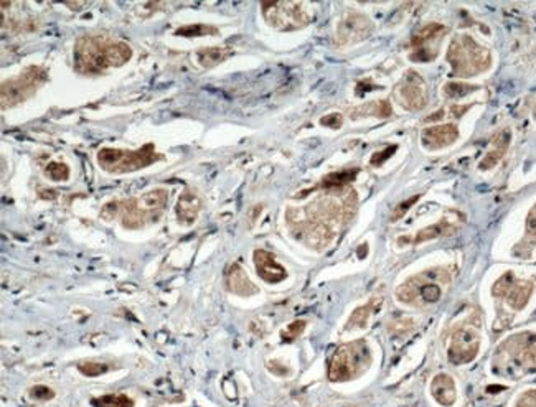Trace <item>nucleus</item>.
<instances>
[{"label":"nucleus","mask_w":536,"mask_h":407,"mask_svg":"<svg viewBox=\"0 0 536 407\" xmlns=\"http://www.w3.org/2000/svg\"><path fill=\"white\" fill-rule=\"evenodd\" d=\"M454 231H456V228L452 226V224L447 221V219H444V221H439L436 224H431V226H428V228L421 229L419 233L414 234V238H401V239H399V244H403V243L421 244V243L431 241V239L446 236V234H451Z\"/></svg>","instance_id":"aec40b11"},{"label":"nucleus","mask_w":536,"mask_h":407,"mask_svg":"<svg viewBox=\"0 0 536 407\" xmlns=\"http://www.w3.org/2000/svg\"><path fill=\"white\" fill-rule=\"evenodd\" d=\"M215 35L218 33V30L215 27H210V25H186V27H182L175 31V35H182V36H199V35Z\"/></svg>","instance_id":"c85d7f7f"},{"label":"nucleus","mask_w":536,"mask_h":407,"mask_svg":"<svg viewBox=\"0 0 536 407\" xmlns=\"http://www.w3.org/2000/svg\"><path fill=\"white\" fill-rule=\"evenodd\" d=\"M372 31V22L360 14H352L342 20L337 31V38L340 45H352L365 40Z\"/></svg>","instance_id":"ddd939ff"},{"label":"nucleus","mask_w":536,"mask_h":407,"mask_svg":"<svg viewBox=\"0 0 536 407\" xmlns=\"http://www.w3.org/2000/svg\"><path fill=\"white\" fill-rule=\"evenodd\" d=\"M535 246H536V203L528 213L527 226H525V236L522 241L518 243V246L515 248V253L525 258V255H528L530 253H532Z\"/></svg>","instance_id":"412c9836"},{"label":"nucleus","mask_w":536,"mask_h":407,"mask_svg":"<svg viewBox=\"0 0 536 407\" xmlns=\"http://www.w3.org/2000/svg\"><path fill=\"white\" fill-rule=\"evenodd\" d=\"M495 373L517 378L536 373V332H523L510 337L498 347L493 359Z\"/></svg>","instance_id":"f03ea898"},{"label":"nucleus","mask_w":536,"mask_h":407,"mask_svg":"<svg viewBox=\"0 0 536 407\" xmlns=\"http://www.w3.org/2000/svg\"><path fill=\"white\" fill-rule=\"evenodd\" d=\"M226 287L233 294L241 297H251L258 294V287L253 284V280L248 278L244 269L238 263L231 264L226 273Z\"/></svg>","instance_id":"f3484780"},{"label":"nucleus","mask_w":536,"mask_h":407,"mask_svg":"<svg viewBox=\"0 0 536 407\" xmlns=\"http://www.w3.org/2000/svg\"><path fill=\"white\" fill-rule=\"evenodd\" d=\"M95 407H134V401L126 394H106L93 399Z\"/></svg>","instance_id":"a878e982"},{"label":"nucleus","mask_w":536,"mask_h":407,"mask_svg":"<svg viewBox=\"0 0 536 407\" xmlns=\"http://www.w3.org/2000/svg\"><path fill=\"white\" fill-rule=\"evenodd\" d=\"M254 265H256V273L263 280L268 284H279L288 278V270L280 265L275 258L268 250L258 249L254 250Z\"/></svg>","instance_id":"4468645a"},{"label":"nucleus","mask_w":536,"mask_h":407,"mask_svg":"<svg viewBox=\"0 0 536 407\" xmlns=\"http://www.w3.org/2000/svg\"><path fill=\"white\" fill-rule=\"evenodd\" d=\"M399 96H401L404 106L411 111H418L428 104V91L426 85L418 73L409 71L399 86Z\"/></svg>","instance_id":"f8f14e48"},{"label":"nucleus","mask_w":536,"mask_h":407,"mask_svg":"<svg viewBox=\"0 0 536 407\" xmlns=\"http://www.w3.org/2000/svg\"><path fill=\"white\" fill-rule=\"evenodd\" d=\"M431 394H433V398L436 399L437 404H441L444 407L454 406L457 399L454 379L446 373L437 374L433 379V383H431Z\"/></svg>","instance_id":"a211bd4d"},{"label":"nucleus","mask_w":536,"mask_h":407,"mask_svg":"<svg viewBox=\"0 0 536 407\" xmlns=\"http://www.w3.org/2000/svg\"><path fill=\"white\" fill-rule=\"evenodd\" d=\"M459 139V129L456 124H444L436 125V127H428L421 134V142L428 150H437L449 147Z\"/></svg>","instance_id":"2eb2a0df"},{"label":"nucleus","mask_w":536,"mask_h":407,"mask_svg":"<svg viewBox=\"0 0 536 407\" xmlns=\"http://www.w3.org/2000/svg\"><path fill=\"white\" fill-rule=\"evenodd\" d=\"M230 55H231V50L220 48V46H211V48L199 50V53H196V58H199V63L201 66L213 68V66L220 65V63L225 61Z\"/></svg>","instance_id":"4be33fe9"},{"label":"nucleus","mask_w":536,"mask_h":407,"mask_svg":"<svg viewBox=\"0 0 536 407\" xmlns=\"http://www.w3.org/2000/svg\"><path fill=\"white\" fill-rule=\"evenodd\" d=\"M510 139H512V134H510L508 129L502 130L500 134H497V137L493 139L492 142V149L488 150L483 157L480 164H478V169L480 170H492L498 162L503 159V155L507 154L508 145H510Z\"/></svg>","instance_id":"6ab92c4d"},{"label":"nucleus","mask_w":536,"mask_h":407,"mask_svg":"<svg viewBox=\"0 0 536 407\" xmlns=\"http://www.w3.org/2000/svg\"><path fill=\"white\" fill-rule=\"evenodd\" d=\"M447 61L451 63L454 75L461 78L480 75L492 66L490 51L478 45L469 35H459L451 41Z\"/></svg>","instance_id":"7ed1b4c3"},{"label":"nucleus","mask_w":536,"mask_h":407,"mask_svg":"<svg viewBox=\"0 0 536 407\" xmlns=\"http://www.w3.org/2000/svg\"><path fill=\"white\" fill-rule=\"evenodd\" d=\"M261 7L270 27L283 31L302 28L314 20V10L307 2H263Z\"/></svg>","instance_id":"0eeeda50"},{"label":"nucleus","mask_w":536,"mask_h":407,"mask_svg":"<svg viewBox=\"0 0 536 407\" xmlns=\"http://www.w3.org/2000/svg\"><path fill=\"white\" fill-rule=\"evenodd\" d=\"M162 155L155 152L154 144H145L137 150L101 149L98 152V164L107 174H131L155 164Z\"/></svg>","instance_id":"423d86ee"},{"label":"nucleus","mask_w":536,"mask_h":407,"mask_svg":"<svg viewBox=\"0 0 536 407\" xmlns=\"http://www.w3.org/2000/svg\"><path fill=\"white\" fill-rule=\"evenodd\" d=\"M30 398L32 399H38V401H48L55 398V391L50 389L48 386H35V388L30 389Z\"/></svg>","instance_id":"473e14b6"},{"label":"nucleus","mask_w":536,"mask_h":407,"mask_svg":"<svg viewBox=\"0 0 536 407\" xmlns=\"http://www.w3.org/2000/svg\"><path fill=\"white\" fill-rule=\"evenodd\" d=\"M477 90H478V86L469 85V83L451 81L444 86V96L449 97V99H459V97H464V96H467V94H471V92L477 91Z\"/></svg>","instance_id":"bb28decb"},{"label":"nucleus","mask_w":536,"mask_h":407,"mask_svg":"<svg viewBox=\"0 0 536 407\" xmlns=\"http://www.w3.org/2000/svg\"><path fill=\"white\" fill-rule=\"evenodd\" d=\"M442 33H446V27L441 23H428L426 27L421 28L418 33H416L413 36V40H411V45L416 46V48H419V46H423L424 43H428L429 40L433 38H437V36H441Z\"/></svg>","instance_id":"393cba45"},{"label":"nucleus","mask_w":536,"mask_h":407,"mask_svg":"<svg viewBox=\"0 0 536 407\" xmlns=\"http://www.w3.org/2000/svg\"><path fill=\"white\" fill-rule=\"evenodd\" d=\"M177 218L182 224L185 226H190L196 221L199 218L200 211H201V198L196 195L195 191L191 190H185L182 193L179 201H177Z\"/></svg>","instance_id":"dca6fc26"},{"label":"nucleus","mask_w":536,"mask_h":407,"mask_svg":"<svg viewBox=\"0 0 536 407\" xmlns=\"http://www.w3.org/2000/svg\"><path fill=\"white\" fill-rule=\"evenodd\" d=\"M48 75L43 68L28 66L27 70L20 73L19 76H14L12 80L2 83V106L10 107L27 101L30 96H33L40 86H43Z\"/></svg>","instance_id":"6e6552de"},{"label":"nucleus","mask_w":536,"mask_h":407,"mask_svg":"<svg viewBox=\"0 0 536 407\" xmlns=\"http://www.w3.org/2000/svg\"><path fill=\"white\" fill-rule=\"evenodd\" d=\"M117 208H119V203H117V201L107 203V205L103 208V211H101V216H103L104 219H106V221H111V219L116 218Z\"/></svg>","instance_id":"e433bc0d"},{"label":"nucleus","mask_w":536,"mask_h":407,"mask_svg":"<svg viewBox=\"0 0 536 407\" xmlns=\"http://www.w3.org/2000/svg\"><path fill=\"white\" fill-rule=\"evenodd\" d=\"M480 349V335L473 327H462L451 338L447 356L454 364H467L475 359Z\"/></svg>","instance_id":"9b49d317"},{"label":"nucleus","mask_w":536,"mask_h":407,"mask_svg":"<svg viewBox=\"0 0 536 407\" xmlns=\"http://www.w3.org/2000/svg\"><path fill=\"white\" fill-rule=\"evenodd\" d=\"M441 269L428 270L424 274L414 275L413 279H409L406 284L399 287L396 292V297L403 304H414V302H421V304H436L441 300L442 289L441 284L437 280L441 279Z\"/></svg>","instance_id":"1a4fd4ad"},{"label":"nucleus","mask_w":536,"mask_h":407,"mask_svg":"<svg viewBox=\"0 0 536 407\" xmlns=\"http://www.w3.org/2000/svg\"><path fill=\"white\" fill-rule=\"evenodd\" d=\"M533 114H535V117H536V107H535V111H533Z\"/></svg>","instance_id":"58836bf2"},{"label":"nucleus","mask_w":536,"mask_h":407,"mask_svg":"<svg viewBox=\"0 0 536 407\" xmlns=\"http://www.w3.org/2000/svg\"><path fill=\"white\" fill-rule=\"evenodd\" d=\"M320 124L325 125V127H332V129H338L342 125V114H329V116H324L320 119Z\"/></svg>","instance_id":"c9c22d12"},{"label":"nucleus","mask_w":536,"mask_h":407,"mask_svg":"<svg viewBox=\"0 0 536 407\" xmlns=\"http://www.w3.org/2000/svg\"><path fill=\"white\" fill-rule=\"evenodd\" d=\"M393 109H392V104H389L388 101H379L377 102V111H374V114L379 117H389L392 116Z\"/></svg>","instance_id":"4c0bfd02"},{"label":"nucleus","mask_w":536,"mask_h":407,"mask_svg":"<svg viewBox=\"0 0 536 407\" xmlns=\"http://www.w3.org/2000/svg\"><path fill=\"white\" fill-rule=\"evenodd\" d=\"M307 323L304 320H295L290 323V325L285 328V330L280 333V338H283V342L285 343H290L294 342L295 338H299V335H302V332H304Z\"/></svg>","instance_id":"7c9ffc66"},{"label":"nucleus","mask_w":536,"mask_h":407,"mask_svg":"<svg viewBox=\"0 0 536 407\" xmlns=\"http://www.w3.org/2000/svg\"><path fill=\"white\" fill-rule=\"evenodd\" d=\"M379 307V300H372L367 305L358 307V309L352 313L350 320L347 323V328H365L368 323V318L372 313Z\"/></svg>","instance_id":"b1692460"},{"label":"nucleus","mask_w":536,"mask_h":407,"mask_svg":"<svg viewBox=\"0 0 536 407\" xmlns=\"http://www.w3.org/2000/svg\"><path fill=\"white\" fill-rule=\"evenodd\" d=\"M492 294L497 299L505 300L513 310H522L527 307L533 294V284L530 280L515 278L513 273H505L492 287Z\"/></svg>","instance_id":"9d476101"},{"label":"nucleus","mask_w":536,"mask_h":407,"mask_svg":"<svg viewBox=\"0 0 536 407\" xmlns=\"http://www.w3.org/2000/svg\"><path fill=\"white\" fill-rule=\"evenodd\" d=\"M419 196L421 195H414V196L408 198V200H404L403 203H399V205L396 208H394L393 213H392V221L393 223L394 221H399V219H401L406 215V213H408L411 210V208H413L414 203H418Z\"/></svg>","instance_id":"2f4dec72"},{"label":"nucleus","mask_w":536,"mask_h":407,"mask_svg":"<svg viewBox=\"0 0 536 407\" xmlns=\"http://www.w3.org/2000/svg\"><path fill=\"white\" fill-rule=\"evenodd\" d=\"M78 369H80L81 374L88 376V378H96V376H101L104 373L109 371V366L104 363H96V361H88V363H80L78 364Z\"/></svg>","instance_id":"c756f323"},{"label":"nucleus","mask_w":536,"mask_h":407,"mask_svg":"<svg viewBox=\"0 0 536 407\" xmlns=\"http://www.w3.org/2000/svg\"><path fill=\"white\" fill-rule=\"evenodd\" d=\"M131 56V46L107 36H83L75 46L78 71L88 75H98L107 68L126 65Z\"/></svg>","instance_id":"f257e3e1"},{"label":"nucleus","mask_w":536,"mask_h":407,"mask_svg":"<svg viewBox=\"0 0 536 407\" xmlns=\"http://www.w3.org/2000/svg\"><path fill=\"white\" fill-rule=\"evenodd\" d=\"M372 363V352H369L365 340H357L342 344L332 354L329 364V379L334 383H343L363 374Z\"/></svg>","instance_id":"39448f33"},{"label":"nucleus","mask_w":536,"mask_h":407,"mask_svg":"<svg viewBox=\"0 0 536 407\" xmlns=\"http://www.w3.org/2000/svg\"><path fill=\"white\" fill-rule=\"evenodd\" d=\"M169 203V191L164 188H155L147 193L132 198L124 203L122 226L126 229H139L157 221L164 215Z\"/></svg>","instance_id":"20e7f679"},{"label":"nucleus","mask_w":536,"mask_h":407,"mask_svg":"<svg viewBox=\"0 0 536 407\" xmlns=\"http://www.w3.org/2000/svg\"><path fill=\"white\" fill-rule=\"evenodd\" d=\"M357 175H358L357 169L332 171V174H329L324 180H322L320 186L322 188H342L348 184H352V181L357 179Z\"/></svg>","instance_id":"5701e85b"},{"label":"nucleus","mask_w":536,"mask_h":407,"mask_svg":"<svg viewBox=\"0 0 536 407\" xmlns=\"http://www.w3.org/2000/svg\"><path fill=\"white\" fill-rule=\"evenodd\" d=\"M515 407H536V389L527 391L520 396Z\"/></svg>","instance_id":"f704fd0d"},{"label":"nucleus","mask_w":536,"mask_h":407,"mask_svg":"<svg viewBox=\"0 0 536 407\" xmlns=\"http://www.w3.org/2000/svg\"><path fill=\"white\" fill-rule=\"evenodd\" d=\"M45 174L53 181H66L70 179V166L60 164V162H51V164L46 166Z\"/></svg>","instance_id":"cd10ccee"},{"label":"nucleus","mask_w":536,"mask_h":407,"mask_svg":"<svg viewBox=\"0 0 536 407\" xmlns=\"http://www.w3.org/2000/svg\"><path fill=\"white\" fill-rule=\"evenodd\" d=\"M396 149H398L396 145H389V147H387V149L383 150V152L373 154L372 160H369V164H372L373 166H379L382 164H384V162H387L394 152H396Z\"/></svg>","instance_id":"72a5a7b5"}]
</instances>
